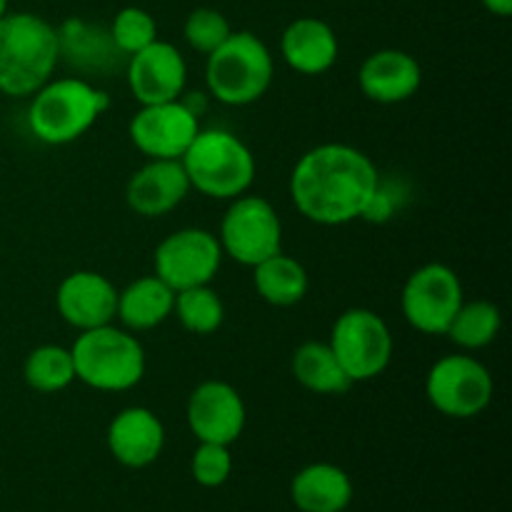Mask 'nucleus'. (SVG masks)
<instances>
[{
    "label": "nucleus",
    "instance_id": "obj_7",
    "mask_svg": "<svg viewBox=\"0 0 512 512\" xmlns=\"http://www.w3.org/2000/svg\"><path fill=\"white\" fill-rule=\"evenodd\" d=\"M328 345L353 385L375 380L393 360V335L388 323L368 308H350L340 313Z\"/></svg>",
    "mask_w": 512,
    "mask_h": 512
},
{
    "label": "nucleus",
    "instance_id": "obj_27",
    "mask_svg": "<svg viewBox=\"0 0 512 512\" xmlns=\"http://www.w3.org/2000/svg\"><path fill=\"white\" fill-rule=\"evenodd\" d=\"M173 315L188 333L213 335L223 325L225 305L210 285H198V288L178 290L175 293Z\"/></svg>",
    "mask_w": 512,
    "mask_h": 512
},
{
    "label": "nucleus",
    "instance_id": "obj_11",
    "mask_svg": "<svg viewBox=\"0 0 512 512\" xmlns=\"http://www.w3.org/2000/svg\"><path fill=\"white\" fill-rule=\"evenodd\" d=\"M220 263H223L220 240L203 228L175 230L155 248L153 255L155 275L175 293L210 285L218 275Z\"/></svg>",
    "mask_w": 512,
    "mask_h": 512
},
{
    "label": "nucleus",
    "instance_id": "obj_21",
    "mask_svg": "<svg viewBox=\"0 0 512 512\" xmlns=\"http://www.w3.org/2000/svg\"><path fill=\"white\" fill-rule=\"evenodd\" d=\"M290 498L300 512H343L353 503V480L333 463L305 465L290 483Z\"/></svg>",
    "mask_w": 512,
    "mask_h": 512
},
{
    "label": "nucleus",
    "instance_id": "obj_3",
    "mask_svg": "<svg viewBox=\"0 0 512 512\" xmlns=\"http://www.w3.org/2000/svg\"><path fill=\"white\" fill-rule=\"evenodd\" d=\"M28 128L40 143L68 145L83 138L108 110L110 95L88 78H50L30 95Z\"/></svg>",
    "mask_w": 512,
    "mask_h": 512
},
{
    "label": "nucleus",
    "instance_id": "obj_6",
    "mask_svg": "<svg viewBox=\"0 0 512 512\" xmlns=\"http://www.w3.org/2000/svg\"><path fill=\"white\" fill-rule=\"evenodd\" d=\"M75 380L100 393H125L145 375V350L130 330L103 328L83 330L70 348Z\"/></svg>",
    "mask_w": 512,
    "mask_h": 512
},
{
    "label": "nucleus",
    "instance_id": "obj_14",
    "mask_svg": "<svg viewBox=\"0 0 512 512\" xmlns=\"http://www.w3.org/2000/svg\"><path fill=\"white\" fill-rule=\"evenodd\" d=\"M188 428L198 443L233 445L243 435L245 403L238 390L225 380H205L188 398Z\"/></svg>",
    "mask_w": 512,
    "mask_h": 512
},
{
    "label": "nucleus",
    "instance_id": "obj_19",
    "mask_svg": "<svg viewBox=\"0 0 512 512\" xmlns=\"http://www.w3.org/2000/svg\"><path fill=\"white\" fill-rule=\"evenodd\" d=\"M165 445V428L158 415L148 408H125L110 420L108 448L125 468H148L160 458Z\"/></svg>",
    "mask_w": 512,
    "mask_h": 512
},
{
    "label": "nucleus",
    "instance_id": "obj_28",
    "mask_svg": "<svg viewBox=\"0 0 512 512\" xmlns=\"http://www.w3.org/2000/svg\"><path fill=\"white\" fill-rule=\"evenodd\" d=\"M110 38L118 45L120 53L130 58V55L158 40V23L148 10L128 5V8H120L115 13L113 23H110Z\"/></svg>",
    "mask_w": 512,
    "mask_h": 512
},
{
    "label": "nucleus",
    "instance_id": "obj_12",
    "mask_svg": "<svg viewBox=\"0 0 512 512\" xmlns=\"http://www.w3.org/2000/svg\"><path fill=\"white\" fill-rule=\"evenodd\" d=\"M128 133L130 143L150 160H180L200 133V118L183 100L140 105Z\"/></svg>",
    "mask_w": 512,
    "mask_h": 512
},
{
    "label": "nucleus",
    "instance_id": "obj_18",
    "mask_svg": "<svg viewBox=\"0 0 512 512\" xmlns=\"http://www.w3.org/2000/svg\"><path fill=\"white\" fill-rule=\"evenodd\" d=\"M423 83V68L410 53L398 48L375 50L358 70V85L373 103L395 105L413 98Z\"/></svg>",
    "mask_w": 512,
    "mask_h": 512
},
{
    "label": "nucleus",
    "instance_id": "obj_5",
    "mask_svg": "<svg viewBox=\"0 0 512 512\" xmlns=\"http://www.w3.org/2000/svg\"><path fill=\"white\" fill-rule=\"evenodd\" d=\"M275 65L268 45L250 30H233L205 63V85L218 103L230 108L253 105L273 85Z\"/></svg>",
    "mask_w": 512,
    "mask_h": 512
},
{
    "label": "nucleus",
    "instance_id": "obj_15",
    "mask_svg": "<svg viewBox=\"0 0 512 512\" xmlns=\"http://www.w3.org/2000/svg\"><path fill=\"white\" fill-rule=\"evenodd\" d=\"M60 318L75 330H93L110 325L118 310V288L95 270H75L65 275L55 293Z\"/></svg>",
    "mask_w": 512,
    "mask_h": 512
},
{
    "label": "nucleus",
    "instance_id": "obj_13",
    "mask_svg": "<svg viewBox=\"0 0 512 512\" xmlns=\"http://www.w3.org/2000/svg\"><path fill=\"white\" fill-rule=\"evenodd\" d=\"M125 80L140 105L170 103L185 95L188 65L173 43L155 40L148 48L130 55L125 63Z\"/></svg>",
    "mask_w": 512,
    "mask_h": 512
},
{
    "label": "nucleus",
    "instance_id": "obj_8",
    "mask_svg": "<svg viewBox=\"0 0 512 512\" xmlns=\"http://www.w3.org/2000/svg\"><path fill=\"white\" fill-rule=\"evenodd\" d=\"M220 248L235 263L255 268L283 250V223L278 210L260 195H240L230 200L220 223Z\"/></svg>",
    "mask_w": 512,
    "mask_h": 512
},
{
    "label": "nucleus",
    "instance_id": "obj_2",
    "mask_svg": "<svg viewBox=\"0 0 512 512\" xmlns=\"http://www.w3.org/2000/svg\"><path fill=\"white\" fill-rule=\"evenodd\" d=\"M60 63L58 28L35 13L0 18V93L30 98L53 78Z\"/></svg>",
    "mask_w": 512,
    "mask_h": 512
},
{
    "label": "nucleus",
    "instance_id": "obj_20",
    "mask_svg": "<svg viewBox=\"0 0 512 512\" xmlns=\"http://www.w3.org/2000/svg\"><path fill=\"white\" fill-rule=\"evenodd\" d=\"M338 35L325 20L305 18L293 20L280 35V55L300 75H323L338 63Z\"/></svg>",
    "mask_w": 512,
    "mask_h": 512
},
{
    "label": "nucleus",
    "instance_id": "obj_9",
    "mask_svg": "<svg viewBox=\"0 0 512 512\" xmlns=\"http://www.w3.org/2000/svg\"><path fill=\"white\" fill-rule=\"evenodd\" d=\"M493 393V375L473 355H445L425 378V395L445 418H475L493 403Z\"/></svg>",
    "mask_w": 512,
    "mask_h": 512
},
{
    "label": "nucleus",
    "instance_id": "obj_26",
    "mask_svg": "<svg viewBox=\"0 0 512 512\" xmlns=\"http://www.w3.org/2000/svg\"><path fill=\"white\" fill-rule=\"evenodd\" d=\"M23 380L35 393H60L75 380L73 355L63 345H40L30 350L23 363Z\"/></svg>",
    "mask_w": 512,
    "mask_h": 512
},
{
    "label": "nucleus",
    "instance_id": "obj_29",
    "mask_svg": "<svg viewBox=\"0 0 512 512\" xmlns=\"http://www.w3.org/2000/svg\"><path fill=\"white\" fill-rule=\"evenodd\" d=\"M230 33L233 28H230L228 18L215 8H195L183 25L185 43L203 55L218 50L230 38Z\"/></svg>",
    "mask_w": 512,
    "mask_h": 512
},
{
    "label": "nucleus",
    "instance_id": "obj_31",
    "mask_svg": "<svg viewBox=\"0 0 512 512\" xmlns=\"http://www.w3.org/2000/svg\"><path fill=\"white\" fill-rule=\"evenodd\" d=\"M480 3H483L490 13L498 15V18H508V15H512V0H480Z\"/></svg>",
    "mask_w": 512,
    "mask_h": 512
},
{
    "label": "nucleus",
    "instance_id": "obj_23",
    "mask_svg": "<svg viewBox=\"0 0 512 512\" xmlns=\"http://www.w3.org/2000/svg\"><path fill=\"white\" fill-rule=\"evenodd\" d=\"M253 285L260 298L273 308H293L308 295L310 278L303 263L283 250L253 268Z\"/></svg>",
    "mask_w": 512,
    "mask_h": 512
},
{
    "label": "nucleus",
    "instance_id": "obj_16",
    "mask_svg": "<svg viewBox=\"0 0 512 512\" xmlns=\"http://www.w3.org/2000/svg\"><path fill=\"white\" fill-rule=\"evenodd\" d=\"M190 193L188 175L180 160H148L125 185V203L143 218L173 213Z\"/></svg>",
    "mask_w": 512,
    "mask_h": 512
},
{
    "label": "nucleus",
    "instance_id": "obj_1",
    "mask_svg": "<svg viewBox=\"0 0 512 512\" xmlns=\"http://www.w3.org/2000/svg\"><path fill=\"white\" fill-rule=\"evenodd\" d=\"M378 188L380 173L373 160L345 143L308 150L290 175V195L298 213L328 228L363 218Z\"/></svg>",
    "mask_w": 512,
    "mask_h": 512
},
{
    "label": "nucleus",
    "instance_id": "obj_32",
    "mask_svg": "<svg viewBox=\"0 0 512 512\" xmlns=\"http://www.w3.org/2000/svg\"><path fill=\"white\" fill-rule=\"evenodd\" d=\"M5 13H8V0H0V18H3Z\"/></svg>",
    "mask_w": 512,
    "mask_h": 512
},
{
    "label": "nucleus",
    "instance_id": "obj_4",
    "mask_svg": "<svg viewBox=\"0 0 512 512\" xmlns=\"http://www.w3.org/2000/svg\"><path fill=\"white\" fill-rule=\"evenodd\" d=\"M190 190L215 200L240 198L255 180V155L230 130L208 128L195 135L180 158Z\"/></svg>",
    "mask_w": 512,
    "mask_h": 512
},
{
    "label": "nucleus",
    "instance_id": "obj_30",
    "mask_svg": "<svg viewBox=\"0 0 512 512\" xmlns=\"http://www.w3.org/2000/svg\"><path fill=\"white\" fill-rule=\"evenodd\" d=\"M190 470H193L195 483L203 488H220L225 480L233 473V455H230V445L218 443H200L198 450L190 460Z\"/></svg>",
    "mask_w": 512,
    "mask_h": 512
},
{
    "label": "nucleus",
    "instance_id": "obj_24",
    "mask_svg": "<svg viewBox=\"0 0 512 512\" xmlns=\"http://www.w3.org/2000/svg\"><path fill=\"white\" fill-rule=\"evenodd\" d=\"M293 378L315 395H343L353 388L333 348L320 340H308L295 350Z\"/></svg>",
    "mask_w": 512,
    "mask_h": 512
},
{
    "label": "nucleus",
    "instance_id": "obj_10",
    "mask_svg": "<svg viewBox=\"0 0 512 512\" xmlns=\"http://www.w3.org/2000/svg\"><path fill=\"white\" fill-rule=\"evenodd\" d=\"M463 300L458 273L443 263H428L405 280L400 308L418 333L445 335Z\"/></svg>",
    "mask_w": 512,
    "mask_h": 512
},
{
    "label": "nucleus",
    "instance_id": "obj_17",
    "mask_svg": "<svg viewBox=\"0 0 512 512\" xmlns=\"http://www.w3.org/2000/svg\"><path fill=\"white\" fill-rule=\"evenodd\" d=\"M60 60L78 70V78L85 75H110L125 68L128 58L118 50L110 38V28L90 23L85 18H68L58 28Z\"/></svg>",
    "mask_w": 512,
    "mask_h": 512
},
{
    "label": "nucleus",
    "instance_id": "obj_25",
    "mask_svg": "<svg viewBox=\"0 0 512 512\" xmlns=\"http://www.w3.org/2000/svg\"><path fill=\"white\" fill-rule=\"evenodd\" d=\"M503 328V315L500 308L490 300H470L458 308L453 323L448 328V338L463 350L488 348Z\"/></svg>",
    "mask_w": 512,
    "mask_h": 512
},
{
    "label": "nucleus",
    "instance_id": "obj_22",
    "mask_svg": "<svg viewBox=\"0 0 512 512\" xmlns=\"http://www.w3.org/2000/svg\"><path fill=\"white\" fill-rule=\"evenodd\" d=\"M175 290L168 288L158 275H145L133 280L125 290H118V310L115 318L130 330H153L173 315Z\"/></svg>",
    "mask_w": 512,
    "mask_h": 512
}]
</instances>
